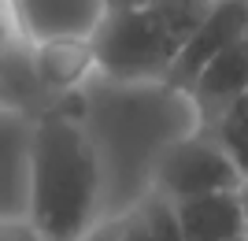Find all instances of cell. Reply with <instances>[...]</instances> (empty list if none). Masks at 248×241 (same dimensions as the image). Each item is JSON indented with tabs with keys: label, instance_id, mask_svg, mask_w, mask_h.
<instances>
[{
	"label": "cell",
	"instance_id": "cell-1",
	"mask_svg": "<svg viewBox=\"0 0 248 241\" xmlns=\"http://www.w3.org/2000/svg\"><path fill=\"white\" fill-rule=\"evenodd\" d=\"M104 156L89 119L56 104L33 119L26 215L45 241H85L100 223Z\"/></svg>",
	"mask_w": 248,
	"mask_h": 241
},
{
	"label": "cell",
	"instance_id": "cell-2",
	"mask_svg": "<svg viewBox=\"0 0 248 241\" xmlns=\"http://www.w3.org/2000/svg\"><path fill=\"white\" fill-rule=\"evenodd\" d=\"M211 8L215 0H152L148 8L104 11L89 33L100 74L115 85H159Z\"/></svg>",
	"mask_w": 248,
	"mask_h": 241
},
{
	"label": "cell",
	"instance_id": "cell-3",
	"mask_svg": "<svg viewBox=\"0 0 248 241\" xmlns=\"http://www.w3.org/2000/svg\"><path fill=\"white\" fill-rule=\"evenodd\" d=\"M241 182H245V175H241L237 160L230 156L226 145L207 126H197L193 134L174 137L170 145H163L152 167V189L174 200L218 193V189H237Z\"/></svg>",
	"mask_w": 248,
	"mask_h": 241
},
{
	"label": "cell",
	"instance_id": "cell-4",
	"mask_svg": "<svg viewBox=\"0 0 248 241\" xmlns=\"http://www.w3.org/2000/svg\"><path fill=\"white\" fill-rule=\"evenodd\" d=\"M248 93V30L204 63V71L186 89V100L197 115V126H211Z\"/></svg>",
	"mask_w": 248,
	"mask_h": 241
},
{
	"label": "cell",
	"instance_id": "cell-5",
	"mask_svg": "<svg viewBox=\"0 0 248 241\" xmlns=\"http://www.w3.org/2000/svg\"><path fill=\"white\" fill-rule=\"evenodd\" d=\"M245 30H248V0H215V8L207 11V19L197 26V33L182 45L178 60L170 63V71L163 74L159 85H163L167 93L186 96V89L193 85V78L204 71V63L211 60V56H218Z\"/></svg>",
	"mask_w": 248,
	"mask_h": 241
},
{
	"label": "cell",
	"instance_id": "cell-6",
	"mask_svg": "<svg viewBox=\"0 0 248 241\" xmlns=\"http://www.w3.org/2000/svg\"><path fill=\"white\" fill-rule=\"evenodd\" d=\"M30 71L33 82L52 96H71L78 85H85L96 67V48L89 33H45L30 45Z\"/></svg>",
	"mask_w": 248,
	"mask_h": 241
},
{
	"label": "cell",
	"instance_id": "cell-7",
	"mask_svg": "<svg viewBox=\"0 0 248 241\" xmlns=\"http://www.w3.org/2000/svg\"><path fill=\"white\" fill-rule=\"evenodd\" d=\"M30 141H33V123L22 112L0 104V215H26Z\"/></svg>",
	"mask_w": 248,
	"mask_h": 241
},
{
	"label": "cell",
	"instance_id": "cell-8",
	"mask_svg": "<svg viewBox=\"0 0 248 241\" xmlns=\"http://www.w3.org/2000/svg\"><path fill=\"white\" fill-rule=\"evenodd\" d=\"M178 215H182L186 241H226L233 234L248 230L237 189H218V193H200V197L178 200Z\"/></svg>",
	"mask_w": 248,
	"mask_h": 241
},
{
	"label": "cell",
	"instance_id": "cell-9",
	"mask_svg": "<svg viewBox=\"0 0 248 241\" xmlns=\"http://www.w3.org/2000/svg\"><path fill=\"white\" fill-rule=\"evenodd\" d=\"M134 211L155 230V238H159V241H186V234H182V215H178V200L174 197H167V193H159V189H148Z\"/></svg>",
	"mask_w": 248,
	"mask_h": 241
},
{
	"label": "cell",
	"instance_id": "cell-10",
	"mask_svg": "<svg viewBox=\"0 0 248 241\" xmlns=\"http://www.w3.org/2000/svg\"><path fill=\"white\" fill-rule=\"evenodd\" d=\"M211 130H215V137L226 145L230 156L237 160L241 175L248 178V93L241 96L233 108H226V115L218 119Z\"/></svg>",
	"mask_w": 248,
	"mask_h": 241
},
{
	"label": "cell",
	"instance_id": "cell-11",
	"mask_svg": "<svg viewBox=\"0 0 248 241\" xmlns=\"http://www.w3.org/2000/svg\"><path fill=\"white\" fill-rule=\"evenodd\" d=\"M0 241H45L30 215H0Z\"/></svg>",
	"mask_w": 248,
	"mask_h": 241
},
{
	"label": "cell",
	"instance_id": "cell-12",
	"mask_svg": "<svg viewBox=\"0 0 248 241\" xmlns=\"http://www.w3.org/2000/svg\"><path fill=\"white\" fill-rule=\"evenodd\" d=\"M115 241H159V238H155V230H152V226H148V223L134 211L130 219L119 223V230H115Z\"/></svg>",
	"mask_w": 248,
	"mask_h": 241
},
{
	"label": "cell",
	"instance_id": "cell-13",
	"mask_svg": "<svg viewBox=\"0 0 248 241\" xmlns=\"http://www.w3.org/2000/svg\"><path fill=\"white\" fill-rule=\"evenodd\" d=\"M22 22H19V8H15V0H0V52L8 48L11 41V33L19 30Z\"/></svg>",
	"mask_w": 248,
	"mask_h": 241
},
{
	"label": "cell",
	"instance_id": "cell-14",
	"mask_svg": "<svg viewBox=\"0 0 248 241\" xmlns=\"http://www.w3.org/2000/svg\"><path fill=\"white\" fill-rule=\"evenodd\" d=\"M104 11H126V8H148L152 0H100Z\"/></svg>",
	"mask_w": 248,
	"mask_h": 241
},
{
	"label": "cell",
	"instance_id": "cell-15",
	"mask_svg": "<svg viewBox=\"0 0 248 241\" xmlns=\"http://www.w3.org/2000/svg\"><path fill=\"white\" fill-rule=\"evenodd\" d=\"M237 193H241V208H245V226H248V178L237 186Z\"/></svg>",
	"mask_w": 248,
	"mask_h": 241
},
{
	"label": "cell",
	"instance_id": "cell-16",
	"mask_svg": "<svg viewBox=\"0 0 248 241\" xmlns=\"http://www.w3.org/2000/svg\"><path fill=\"white\" fill-rule=\"evenodd\" d=\"M85 241H115V234H96V230H93V234H89Z\"/></svg>",
	"mask_w": 248,
	"mask_h": 241
},
{
	"label": "cell",
	"instance_id": "cell-17",
	"mask_svg": "<svg viewBox=\"0 0 248 241\" xmlns=\"http://www.w3.org/2000/svg\"><path fill=\"white\" fill-rule=\"evenodd\" d=\"M226 241H248V230L245 234H233V238H226Z\"/></svg>",
	"mask_w": 248,
	"mask_h": 241
}]
</instances>
